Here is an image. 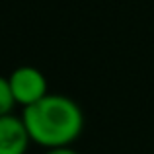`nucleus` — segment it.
I'll use <instances>...</instances> for the list:
<instances>
[{"label":"nucleus","mask_w":154,"mask_h":154,"mask_svg":"<svg viewBox=\"0 0 154 154\" xmlns=\"http://www.w3.org/2000/svg\"><path fill=\"white\" fill-rule=\"evenodd\" d=\"M22 119L33 144L51 148L72 146L84 131V111L66 94H47L41 102L22 109Z\"/></svg>","instance_id":"nucleus-1"},{"label":"nucleus","mask_w":154,"mask_h":154,"mask_svg":"<svg viewBox=\"0 0 154 154\" xmlns=\"http://www.w3.org/2000/svg\"><path fill=\"white\" fill-rule=\"evenodd\" d=\"M8 82H10L16 105H20L22 109L29 107V105H35L37 102H41L47 94H51L47 76L39 68L31 66V64L16 66L8 74Z\"/></svg>","instance_id":"nucleus-2"},{"label":"nucleus","mask_w":154,"mask_h":154,"mask_svg":"<svg viewBox=\"0 0 154 154\" xmlns=\"http://www.w3.org/2000/svg\"><path fill=\"white\" fill-rule=\"evenodd\" d=\"M29 144L31 139L22 115L10 113L0 117V154H27Z\"/></svg>","instance_id":"nucleus-3"},{"label":"nucleus","mask_w":154,"mask_h":154,"mask_svg":"<svg viewBox=\"0 0 154 154\" xmlns=\"http://www.w3.org/2000/svg\"><path fill=\"white\" fill-rule=\"evenodd\" d=\"M16 109V100L12 96V88L8 82V76L0 74V117L2 115H10Z\"/></svg>","instance_id":"nucleus-4"},{"label":"nucleus","mask_w":154,"mask_h":154,"mask_svg":"<svg viewBox=\"0 0 154 154\" xmlns=\"http://www.w3.org/2000/svg\"><path fill=\"white\" fill-rule=\"evenodd\" d=\"M43 154H80V152L74 150L72 146H64V148H51V150H45Z\"/></svg>","instance_id":"nucleus-5"}]
</instances>
